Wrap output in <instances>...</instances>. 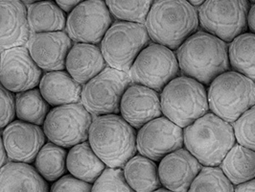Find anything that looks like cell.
Listing matches in <instances>:
<instances>
[{
    "label": "cell",
    "instance_id": "cell-23",
    "mask_svg": "<svg viewBox=\"0 0 255 192\" xmlns=\"http://www.w3.org/2000/svg\"><path fill=\"white\" fill-rule=\"evenodd\" d=\"M106 168V165L93 151L89 141L77 144L67 152L66 169L77 179L93 185Z\"/></svg>",
    "mask_w": 255,
    "mask_h": 192
},
{
    "label": "cell",
    "instance_id": "cell-16",
    "mask_svg": "<svg viewBox=\"0 0 255 192\" xmlns=\"http://www.w3.org/2000/svg\"><path fill=\"white\" fill-rule=\"evenodd\" d=\"M73 45L66 32L37 33L31 36L27 48L42 71L64 70L68 52Z\"/></svg>",
    "mask_w": 255,
    "mask_h": 192
},
{
    "label": "cell",
    "instance_id": "cell-21",
    "mask_svg": "<svg viewBox=\"0 0 255 192\" xmlns=\"http://www.w3.org/2000/svg\"><path fill=\"white\" fill-rule=\"evenodd\" d=\"M42 97L51 107L81 102L83 86L64 70L44 73L38 84Z\"/></svg>",
    "mask_w": 255,
    "mask_h": 192
},
{
    "label": "cell",
    "instance_id": "cell-43",
    "mask_svg": "<svg viewBox=\"0 0 255 192\" xmlns=\"http://www.w3.org/2000/svg\"><path fill=\"white\" fill-rule=\"evenodd\" d=\"M249 1H251V2H253V3H255V0H249Z\"/></svg>",
    "mask_w": 255,
    "mask_h": 192
},
{
    "label": "cell",
    "instance_id": "cell-14",
    "mask_svg": "<svg viewBox=\"0 0 255 192\" xmlns=\"http://www.w3.org/2000/svg\"><path fill=\"white\" fill-rule=\"evenodd\" d=\"M26 46L0 53V84L13 93L37 88L43 75Z\"/></svg>",
    "mask_w": 255,
    "mask_h": 192
},
{
    "label": "cell",
    "instance_id": "cell-2",
    "mask_svg": "<svg viewBox=\"0 0 255 192\" xmlns=\"http://www.w3.org/2000/svg\"><path fill=\"white\" fill-rule=\"evenodd\" d=\"M154 43L174 50L197 32V9L186 0H155L144 22Z\"/></svg>",
    "mask_w": 255,
    "mask_h": 192
},
{
    "label": "cell",
    "instance_id": "cell-19",
    "mask_svg": "<svg viewBox=\"0 0 255 192\" xmlns=\"http://www.w3.org/2000/svg\"><path fill=\"white\" fill-rule=\"evenodd\" d=\"M31 36L25 3L21 0H0V51L25 46Z\"/></svg>",
    "mask_w": 255,
    "mask_h": 192
},
{
    "label": "cell",
    "instance_id": "cell-26",
    "mask_svg": "<svg viewBox=\"0 0 255 192\" xmlns=\"http://www.w3.org/2000/svg\"><path fill=\"white\" fill-rule=\"evenodd\" d=\"M220 166L233 186L255 179V151L237 143Z\"/></svg>",
    "mask_w": 255,
    "mask_h": 192
},
{
    "label": "cell",
    "instance_id": "cell-25",
    "mask_svg": "<svg viewBox=\"0 0 255 192\" xmlns=\"http://www.w3.org/2000/svg\"><path fill=\"white\" fill-rule=\"evenodd\" d=\"M27 19L34 34L64 31L66 24L65 13L53 0H41L29 4Z\"/></svg>",
    "mask_w": 255,
    "mask_h": 192
},
{
    "label": "cell",
    "instance_id": "cell-5",
    "mask_svg": "<svg viewBox=\"0 0 255 192\" xmlns=\"http://www.w3.org/2000/svg\"><path fill=\"white\" fill-rule=\"evenodd\" d=\"M159 95L162 115L180 128L189 126L209 111L204 85L191 77H176Z\"/></svg>",
    "mask_w": 255,
    "mask_h": 192
},
{
    "label": "cell",
    "instance_id": "cell-12",
    "mask_svg": "<svg viewBox=\"0 0 255 192\" xmlns=\"http://www.w3.org/2000/svg\"><path fill=\"white\" fill-rule=\"evenodd\" d=\"M113 24V15L105 0H85L68 13L65 30L75 42L100 43Z\"/></svg>",
    "mask_w": 255,
    "mask_h": 192
},
{
    "label": "cell",
    "instance_id": "cell-9",
    "mask_svg": "<svg viewBox=\"0 0 255 192\" xmlns=\"http://www.w3.org/2000/svg\"><path fill=\"white\" fill-rule=\"evenodd\" d=\"M249 0H205L200 6L199 22L204 31L226 42L246 32Z\"/></svg>",
    "mask_w": 255,
    "mask_h": 192
},
{
    "label": "cell",
    "instance_id": "cell-8",
    "mask_svg": "<svg viewBox=\"0 0 255 192\" xmlns=\"http://www.w3.org/2000/svg\"><path fill=\"white\" fill-rule=\"evenodd\" d=\"M131 84L127 72L107 66L83 86L81 102L94 116L118 115L122 96Z\"/></svg>",
    "mask_w": 255,
    "mask_h": 192
},
{
    "label": "cell",
    "instance_id": "cell-20",
    "mask_svg": "<svg viewBox=\"0 0 255 192\" xmlns=\"http://www.w3.org/2000/svg\"><path fill=\"white\" fill-rule=\"evenodd\" d=\"M106 65L100 47L85 42L74 43L65 61L66 71L82 86L99 74Z\"/></svg>",
    "mask_w": 255,
    "mask_h": 192
},
{
    "label": "cell",
    "instance_id": "cell-4",
    "mask_svg": "<svg viewBox=\"0 0 255 192\" xmlns=\"http://www.w3.org/2000/svg\"><path fill=\"white\" fill-rule=\"evenodd\" d=\"M183 144L204 167H219L236 144L231 123L207 113L183 129Z\"/></svg>",
    "mask_w": 255,
    "mask_h": 192
},
{
    "label": "cell",
    "instance_id": "cell-34",
    "mask_svg": "<svg viewBox=\"0 0 255 192\" xmlns=\"http://www.w3.org/2000/svg\"><path fill=\"white\" fill-rule=\"evenodd\" d=\"M14 116L15 102L13 93L0 84V130L13 122Z\"/></svg>",
    "mask_w": 255,
    "mask_h": 192
},
{
    "label": "cell",
    "instance_id": "cell-31",
    "mask_svg": "<svg viewBox=\"0 0 255 192\" xmlns=\"http://www.w3.org/2000/svg\"><path fill=\"white\" fill-rule=\"evenodd\" d=\"M187 192H234V186L220 167H204Z\"/></svg>",
    "mask_w": 255,
    "mask_h": 192
},
{
    "label": "cell",
    "instance_id": "cell-36",
    "mask_svg": "<svg viewBox=\"0 0 255 192\" xmlns=\"http://www.w3.org/2000/svg\"><path fill=\"white\" fill-rule=\"evenodd\" d=\"M85 0H55V3L64 11V13H70L79 4Z\"/></svg>",
    "mask_w": 255,
    "mask_h": 192
},
{
    "label": "cell",
    "instance_id": "cell-10",
    "mask_svg": "<svg viewBox=\"0 0 255 192\" xmlns=\"http://www.w3.org/2000/svg\"><path fill=\"white\" fill-rule=\"evenodd\" d=\"M92 115L82 103L53 107L43 123L46 139L65 149L88 141Z\"/></svg>",
    "mask_w": 255,
    "mask_h": 192
},
{
    "label": "cell",
    "instance_id": "cell-22",
    "mask_svg": "<svg viewBox=\"0 0 255 192\" xmlns=\"http://www.w3.org/2000/svg\"><path fill=\"white\" fill-rule=\"evenodd\" d=\"M0 192H49L48 186L30 164L8 162L0 169Z\"/></svg>",
    "mask_w": 255,
    "mask_h": 192
},
{
    "label": "cell",
    "instance_id": "cell-24",
    "mask_svg": "<svg viewBox=\"0 0 255 192\" xmlns=\"http://www.w3.org/2000/svg\"><path fill=\"white\" fill-rule=\"evenodd\" d=\"M122 170L128 185L135 192H153L161 188L158 166L144 156H133Z\"/></svg>",
    "mask_w": 255,
    "mask_h": 192
},
{
    "label": "cell",
    "instance_id": "cell-28",
    "mask_svg": "<svg viewBox=\"0 0 255 192\" xmlns=\"http://www.w3.org/2000/svg\"><path fill=\"white\" fill-rule=\"evenodd\" d=\"M15 116L28 123L41 126L50 111V105L37 88L15 93Z\"/></svg>",
    "mask_w": 255,
    "mask_h": 192
},
{
    "label": "cell",
    "instance_id": "cell-33",
    "mask_svg": "<svg viewBox=\"0 0 255 192\" xmlns=\"http://www.w3.org/2000/svg\"><path fill=\"white\" fill-rule=\"evenodd\" d=\"M232 126L236 141L255 151V105L241 115Z\"/></svg>",
    "mask_w": 255,
    "mask_h": 192
},
{
    "label": "cell",
    "instance_id": "cell-37",
    "mask_svg": "<svg viewBox=\"0 0 255 192\" xmlns=\"http://www.w3.org/2000/svg\"><path fill=\"white\" fill-rule=\"evenodd\" d=\"M234 192H255V179L236 186L234 188Z\"/></svg>",
    "mask_w": 255,
    "mask_h": 192
},
{
    "label": "cell",
    "instance_id": "cell-30",
    "mask_svg": "<svg viewBox=\"0 0 255 192\" xmlns=\"http://www.w3.org/2000/svg\"><path fill=\"white\" fill-rule=\"evenodd\" d=\"M105 2L115 18L144 23L153 0H105Z\"/></svg>",
    "mask_w": 255,
    "mask_h": 192
},
{
    "label": "cell",
    "instance_id": "cell-7",
    "mask_svg": "<svg viewBox=\"0 0 255 192\" xmlns=\"http://www.w3.org/2000/svg\"><path fill=\"white\" fill-rule=\"evenodd\" d=\"M150 39L144 23L120 20L109 28L100 49L108 65L128 72Z\"/></svg>",
    "mask_w": 255,
    "mask_h": 192
},
{
    "label": "cell",
    "instance_id": "cell-15",
    "mask_svg": "<svg viewBox=\"0 0 255 192\" xmlns=\"http://www.w3.org/2000/svg\"><path fill=\"white\" fill-rule=\"evenodd\" d=\"M2 141L11 162L32 164L45 144V135L40 126L21 120H13L2 131Z\"/></svg>",
    "mask_w": 255,
    "mask_h": 192
},
{
    "label": "cell",
    "instance_id": "cell-35",
    "mask_svg": "<svg viewBox=\"0 0 255 192\" xmlns=\"http://www.w3.org/2000/svg\"><path fill=\"white\" fill-rule=\"evenodd\" d=\"M92 185L77 179L72 175H64L53 183L49 192H91Z\"/></svg>",
    "mask_w": 255,
    "mask_h": 192
},
{
    "label": "cell",
    "instance_id": "cell-32",
    "mask_svg": "<svg viewBox=\"0 0 255 192\" xmlns=\"http://www.w3.org/2000/svg\"><path fill=\"white\" fill-rule=\"evenodd\" d=\"M91 192H135L128 185L122 168L107 167L92 185Z\"/></svg>",
    "mask_w": 255,
    "mask_h": 192
},
{
    "label": "cell",
    "instance_id": "cell-3",
    "mask_svg": "<svg viewBox=\"0 0 255 192\" xmlns=\"http://www.w3.org/2000/svg\"><path fill=\"white\" fill-rule=\"evenodd\" d=\"M88 141L109 168H123L136 155V132L119 115L95 116Z\"/></svg>",
    "mask_w": 255,
    "mask_h": 192
},
{
    "label": "cell",
    "instance_id": "cell-40",
    "mask_svg": "<svg viewBox=\"0 0 255 192\" xmlns=\"http://www.w3.org/2000/svg\"><path fill=\"white\" fill-rule=\"evenodd\" d=\"M186 1H188L194 7H198V6H201L205 0H186Z\"/></svg>",
    "mask_w": 255,
    "mask_h": 192
},
{
    "label": "cell",
    "instance_id": "cell-27",
    "mask_svg": "<svg viewBox=\"0 0 255 192\" xmlns=\"http://www.w3.org/2000/svg\"><path fill=\"white\" fill-rule=\"evenodd\" d=\"M230 64L235 71L255 82V34L243 33L229 46Z\"/></svg>",
    "mask_w": 255,
    "mask_h": 192
},
{
    "label": "cell",
    "instance_id": "cell-41",
    "mask_svg": "<svg viewBox=\"0 0 255 192\" xmlns=\"http://www.w3.org/2000/svg\"><path fill=\"white\" fill-rule=\"evenodd\" d=\"M153 192H171V191H169V190H167V189H163V188H160V189H158V190H156V191H154Z\"/></svg>",
    "mask_w": 255,
    "mask_h": 192
},
{
    "label": "cell",
    "instance_id": "cell-17",
    "mask_svg": "<svg viewBox=\"0 0 255 192\" xmlns=\"http://www.w3.org/2000/svg\"><path fill=\"white\" fill-rule=\"evenodd\" d=\"M119 113L131 127L140 129L162 115L160 95L148 87L131 84L122 96Z\"/></svg>",
    "mask_w": 255,
    "mask_h": 192
},
{
    "label": "cell",
    "instance_id": "cell-42",
    "mask_svg": "<svg viewBox=\"0 0 255 192\" xmlns=\"http://www.w3.org/2000/svg\"><path fill=\"white\" fill-rule=\"evenodd\" d=\"M22 2H24L25 4H31V3H34V2H37V1H41V0H21Z\"/></svg>",
    "mask_w": 255,
    "mask_h": 192
},
{
    "label": "cell",
    "instance_id": "cell-18",
    "mask_svg": "<svg viewBox=\"0 0 255 192\" xmlns=\"http://www.w3.org/2000/svg\"><path fill=\"white\" fill-rule=\"evenodd\" d=\"M203 166L187 149L168 154L158 165L161 186L174 192H187Z\"/></svg>",
    "mask_w": 255,
    "mask_h": 192
},
{
    "label": "cell",
    "instance_id": "cell-13",
    "mask_svg": "<svg viewBox=\"0 0 255 192\" xmlns=\"http://www.w3.org/2000/svg\"><path fill=\"white\" fill-rule=\"evenodd\" d=\"M183 145V129L165 116L154 118L136 133L137 152L155 163Z\"/></svg>",
    "mask_w": 255,
    "mask_h": 192
},
{
    "label": "cell",
    "instance_id": "cell-6",
    "mask_svg": "<svg viewBox=\"0 0 255 192\" xmlns=\"http://www.w3.org/2000/svg\"><path fill=\"white\" fill-rule=\"evenodd\" d=\"M209 109L222 119L234 123L255 105V82L237 71L216 77L207 91Z\"/></svg>",
    "mask_w": 255,
    "mask_h": 192
},
{
    "label": "cell",
    "instance_id": "cell-11",
    "mask_svg": "<svg viewBox=\"0 0 255 192\" xmlns=\"http://www.w3.org/2000/svg\"><path fill=\"white\" fill-rule=\"evenodd\" d=\"M179 62L172 49L149 43L134 60L128 75L132 83L161 92L167 84L179 76Z\"/></svg>",
    "mask_w": 255,
    "mask_h": 192
},
{
    "label": "cell",
    "instance_id": "cell-29",
    "mask_svg": "<svg viewBox=\"0 0 255 192\" xmlns=\"http://www.w3.org/2000/svg\"><path fill=\"white\" fill-rule=\"evenodd\" d=\"M66 149L53 142L45 143L35 159V168L47 182L54 183L66 171Z\"/></svg>",
    "mask_w": 255,
    "mask_h": 192
},
{
    "label": "cell",
    "instance_id": "cell-39",
    "mask_svg": "<svg viewBox=\"0 0 255 192\" xmlns=\"http://www.w3.org/2000/svg\"><path fill=\"white\" fill-rule=\"evenodd\" d=\"M7 160H8V157H7V154H6V150L4 148L2 136L0 134V169L8 163Z\"/></svg>",
    "mask_w": 255,
    "mask_h": 192
},
{
    "label": "cell",
    "instance_id": "cell-1",
    "mask_svg": "<svg viewBox=\"0 0 255 192\" xmlns=\"http://www.w3.org/2000/svg\"><path fill=\"white\" fill-rule=\"evenodd\" d=\"M176 56L182 74L203 85H210L230 69L228 43L205 31L191 35L178 48Z\"/></svg>",
    "mask_w": 255,
    "mask_h": 192
},
{
    "label": "cell",
    "instance_id": "cell-38",
    "mask_svg": "<svg viewBox=\"0 0 255 192\" xmlns=\"http://www.w3.org/2000/svg\"><path fill=\"white\" fill-rule=\"evenodd\" d=\"M248 26L250 30L255 34V3H254L248 13Z\"/></svg>",
    "mask_w": 255,
    "mask_h": 192
}]
</instances>
